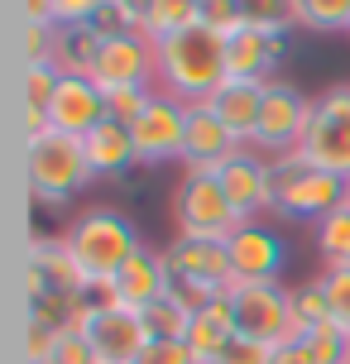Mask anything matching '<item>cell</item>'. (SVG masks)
I'll return each instance as SVG.
<instances>
[{
	"mask_svg": "<svg viewBox=\"0 0 350 364\" xmlns=\"http://www.w3.org/2000/svg\"><path fill=\"white\" fill-rule=\"evenodd\" d=\"M226 38L211 34L206 24H187L178 34L159 38V77L154 87L183 101V106H202L216 96V87L226 82Z\"/></svg>",
	"mask_w": 350,
	"mask_h": 364,
	"instance_id": "cell-1",
	"label": "cell"
},
{
	"mask_svg": "<svg viewBox=\"0 0 350 364\" xmlns=\"http://www.w3.org/2000/svg\"><path fill=\"white\" fill-rule=\"evenodd\" d=\"M63 240H68L73 259L82 264L87 283H111L115 273L144 250L134 220H129L125 211H115V206H92V211H82V216L68 225Z\"/></svg>",
	"mask_w": 350,
	"mask_h": 364,
	"instance_id": "cell-2",
	"label": "cell"
},
{
	"mask_svg": "<svg viewBox=\"0 0 350 364\" xmlns=\"http://www.w3.org/2000/svg\"><path fill=\"white\" fill-rule=\"evenodd\" d=\"M24 173H29V192L43 206H63L68 197H77L87 182L96 178L92 164H87V149L77 134H63V129H38V134H24Z\"/></svg>",
	"mask_w": 350,
	"mask_h": 364,
	"instance_id": "cell-3",
	"label": "cell"
},
{
	"mask_svg": "<svg viewBox=\"0 0 350 364\" xmlns=\"http://www.w3.org/2000/svg\"><path fill=\"white\" fill-rule=\"evenodd\" d=\"M269 182H274V216L293 220V225H317L327 220L336 206H346V178L312 168L302 154H283L269 159Z\"/></svg>",
	"mask_w": 350,
	"mask_h": 364,
	"instance_id": "cell-4",
	"label": "cell"
},
{
	"mask_svg": "<svg viewBox=\"0 0 350 364\" xmlns=\"http://www.w3.org/2000/svg\"><path fill=\"white\" fill-rule=\"evenodd\" d=\"M164 264L173 288L183 292L192 307H206L211 297L235 288V264L226 240H202V235H173L164 245Z\"/></svg>",
	"mask_w": 350,
	"mask_h": 364,
	"instance_id": "cell-5",
	"label": "cell"
},
{
	"mask_svg": "<svg viewBox=\"0 0 350 364\" xmlns=\"http://www.w3.org/2000/svg\"><path fill=\"white\" fill-rule=\"evenodd\" d=\"M230 297V321H235L240 341H255V346H288L297 336L293 326V288L278 283H235L226 292Z\"/></svg>",
	"mask_w": 350,
	"mask_h": 364,
	"instance_id": "cell-6",
	"label": "cell"
},
{
	"mask_svg": "<svg viewBox=\"0 0 350 364\" xmlns=\"http://www.w3.org/2000/svg\"><path fill=\"white\" fill-rule=\"evenodd\" d=\"M297 154L312 168L350 182V82H332L312 96V120Z\"/></svg>",
	"mask_w": 350,
	"mask_h": 364,
	"instance_id": "cell-7",
	"label": "cell"
},
{
	"mask_svg": "<svg viewBox=\"0 0 350 364\" xmlns=\"http://www.w3.org/2000/svg\"><path fill=\"white\" fill-rule=\"evenodd\" d=\"M307 120H312V96H302L293 82H269L264 91V106H259V125L250 149L264 154V159H283V154H297L302 149V134H307Z\"/></svg>",
	"mask_w": 350,
	"mask_h": 364,
	"instance_id": "cell-8",
	"label": "cell"
},
{
	"mask_svg": "<svg viewBox=\"0 0 350 364\" xmlns=\"http://www.w3.org/2000/svg\"><path fill=\"white\" fill-rule=\"evenodd\" d=\"M173 225L178 235H202V240H230L240 220L226 201L216 173H183L173 187Z\"/></svg>",
	"mask_w": 350,
	"mask_h": 364,
	"instance_id": "cell-9",
	"label": "cell"
},
{
	"mask_svg": "<svg viewBox=\"0 0 350 364\" xmlns=\"http://www.w3.org/2000/svg\"><path fill=\"white\" fill-rule=\"evenodd\" d=\"M230 264H235V283H278L288 269V235L274 220H240L230 230Z\"/></svg>",
	"mask_w": 350,
	"mask_h": 364,
	"instance_id": "cell-10",
	"label": "cell"
},
{
	"mask_svg": "<svg viewBox=\"0 0 350 364\" xmlns=\"http://www.w3.org/2000/svg\"><path fill=\"white\" fill-rule=\"evenodd\" d=\"M129 139H134V154L144 168H159L168 159L183 164V144H187V106L173 101L154 87V101L144 106V115L129 125Z\"/></svg>",
	"mask_w": 350,
	"mask_h": 364,
	"instance_id": "cell-11",
	"label": "cell"
},
{
	"mask_svg": "<svg viewBox=\"0 0 350 364\" xmlns=\"http://www.w3.org/2000/svg\"><path fill=\"white\" fill-rule=\"evenodd\" d=\"M159 77V43L139 29L129 34H115L101 43V58L92 68V82L101 91H115V87H154Z\"/></svg>",
	"mask_w": 350,
	"mask_h": 364,
	"instance_id": "cell-12",
	"label": "cell"
},
{
	"mask_svg": "<svg viewBox=\"0 0 350 364\" xmlns=\"http://www.w3.org/2000/svg\"><path fill=\"white\" fill-rule=\"evenodd\" d=\"M216 182H221L226 201L235 220H264L274 216V182H269V159L255 154V149H235L221 168H216Z\"/></svg>",
	"mask_w": 350,
	"mask_h": 364,
	"instance_id": "cell-13",
	"label": "cell"
},
{
	"mask_svg": "<svg viewBox=\"0 0 350 364\" xmlns=\"http://www.w3.org/2000/svg\"><path fill=\"white\" fill-rule=\"evenodd\" d=\"M77 331L87 336V346L96 350L101 364H134L149 346L144 311L120 307V302H115V307H101V311H87V321Z\"/></svg>",
	"mask_w": 350,
	"mask_h": 364,
	"instance_id": "cell-14",
	"label": "cell"
},
{
	"mask_svg": "<svg viewBox=\"0 0 350 364\" xmlns=\"http://www.w3.org/2000/svg\"><path fill=\"white\" fill-rule=\"evenodd\" d=\"M283 58H288V34H269V29L245 24L226 38V73L240 82H274Z\"/></svg>",
	"mask_w": 350,
	"mask_h": 364,
	"instance_id": "cell-15",
	"label": "cell"
},
{
	"mask_svg": "<svg viewBox=\"0 0 350 364\" xmlns=\"http://www.w3.org/2000/svg\"><path fill=\"white\" fill-rule=\"evenodd\" d=\"M24 292L34 302L38 292H87V273L73 259L68 240H29V269H24Z\"/></svg>",
	"mask_w": 350,
	"mask_h": 364,
	"instance_id": "cell-16",
	"label": "cell"
},
{
	"mask_svg": "<svg viewBox=\"0 0 350 364\" xmlns=\"http://www.w3.org/2000/svg\"><path fill=\"white\" fill-rule=\"evenodd\" d=\"M43 115H48V125H53V129L87 139V134L106 120V91L96 87L92 77H63V87H58V96L48 101Z\"/></svg>",
	"mask_w": 350,
	"mask_h": 364,
	"instance_id": "cell-17",
	"label": "cell"
},
{
	"mask_svg": "<svg viewBox=\"0 0 350 364\" xmlns=\"http://www.w3.org/2000/svg\"><path fill=\"white\" fill-rule=\"evenodd\" d=\"M235 134L211 115V106H187V144H183V173H216L235 154Z\"/></svg>",
	"mask_w": 350,
	"mask_h": 364,
	"instance_id": "cell-18",
	"label": "cell"
},
{
	"mask_svg": "<svg viewBox=\"0 0 350 364\" xmlns=\"http://www.w3.org/2000/svg\"><path fill=\"white\" fill-rule=\"evenodd\" d=\"M168 292H173V278H168L164 250H149V245H144L125 269L115 273V297H120V307L149 311L159 297H168Z\"/></svg>",
	"mask_w": 350,
	"mask_h": 364,
	"instance_id": "cell-19",
	"label": "cell"
},
{
	"mask_svg": "<svg viewBox=\"0 0 350 364\" xmlns=\"http://www.w3.org/2000/svg\"><path fill=\"white\" fill-rule=\"evenodd\" d=\"M264 91H269V82H240V77H226L221 87H216V96L206 101V106H211V115H216V120L235 134L240 149H250V139H255Z\"/></svg>",
	"mask_w": 350,
	"mask_h": 364,
	"instance_id": "cell-20",
	"label": "cell"
},
{
	"mask_svg": "<svg viewBox=\"0 0 350 364\" xmlns=\"http://www.w3.org/2000/svg\"><path fill=\"white\" fill-rule=\"evenodd\" d=\"M82 149H87V164H92L96 178L120 182L129 168H139V154H134L129 125H120V120H101V125L82 139Z\"/></svg>",
	"mask_w": 350,
	"mask_h": 364,
	"instance_id": "cell-21",
	"label": "cell"
},
{
	"mask_svg": "<svg viewBox=\"0 0 350 364\" xmlns=\"http://www.w3.org/2000/svg\"><path fill=\"white\" fill-rule=\"evenodd\" d=\"M235 341V321H230V297H211L206 307H197L192 316V331H187V350L197 364H216Z\"/></svg>",
	"mask_w": 350,
	"mask_h": 364,
	"instance_id": "cell-22",
	"label": "cell"
},
{
	"mask_svg": "<svg viewBox=\"0 0 350 364\" xmlns=\"http://www.w3.org/2000/svg\"><path fill=\"white\" fill-rule=\"evenodd\" d=\"M106 34L96 24H58L53 29V68L63 77H92Z\"/></svg>",
	"mask_w": 350,
	"mask_h": 364,
	"instance_id": "cell-23",
	"label": "cell"
},
{
	"mask_svg": "<svg viewBox=\"0 0 350 364\" xmlns=\"http://www.w3.org/2000/svg\"><path fill=\"white\" fill-rule=\"evenodd\" d=\"M192 316H197V307L173 288L168 297H159V302L144 311V331H149V341H187Z\"/></svg>",
	"mask_w": 350,
	"mask_h": 364,
	"instance_id": "cell-24",
	"label": "cell"
},
{
	"mask_svg": "<svg viewBox=\"0 0 350 364\" xmlns=\"http://www.w3.org/2000/svg\"><path fill=\"white\" fill-rule=\"evenodd\" d=\"M317 255L327 269H350V206H336L327 220H317Z\"/></svg>",
	"mask_w": 350,
	"mask_h": 364,
	"instance_id": "cell-25",
	"label": "cell"
},
{
	"mask_svg": "<svg viewBox=\"0 0 350 364\" xmlns=\"http://www.w3.org/2000/svg\"><path fill=\"white\" fill-rule=\"evenodd\" d=\"M293 326H297V336L302 331H317V326H332V302H327L322 278L293 283Z\"/></svg>",
	"mask_w": 350,
	"mask_h": 364,
	"instance_id": "cell-26",
	"label": "cell"
},
{
	"mask_svg": "<svg viewBox=\"0 0 350 364\" xmlns=\"http://www.w3.org/2000/svg\"><path fill=\"white\" fill-rule=\"evenodd\" d=\"M297 29L350 34V0H297Z\"/></svg>",
	"mask_w": 350,
	"mask_h": 364,
	"instance_id": "cell-27",
	"label": "cell"
},
{
	"mask_svg": "<svg viewBox=\"0 0 350 364\" xmlns=\"http://www.w3.org/2000/svg\"><path fill=\"white\" fill-rule=\"evenodd\" d=\"M297 346L307 350V360L312 364H350V336L341 326H317V331H302V336H293Z\"/></svg>",
	"mask_w": 350,
	"mask_h": 364,
	"instance_id": "cell-28",
	"label": "cell"
},
{
	"mask_svg": "<svg viewBox=\"0 0 350 364\" xmlns=\"http://www.w3.org/2000/svg\"><path fill=\"white\" fill-rule=\"evenodd\" d=\"M245 24L269 29V34H293L297 29V0H240Z\"/></svg>",
	"mask_w": 350,
	"mask_h": 364,
	"instance_id": "cell-29",
	"label": "cell"
},
{
	"mask_svg": "<svg viewBox=\"0 0 350 364\" xmlns=\"http://www.w3.org/2000/svg\"><path fill=\"white\" fill-rule=\"evenodd\" d=\"M187 24H197V0H154L144 34L159 43V38L178 34V29H187Z\"/></svg>",
	"mask_w": 350,
	"mask_h": 364,
	"instance_id": "cell-30",
	"label": "cell"
},
{
	"mask_svg": "<svg viewBox=\"0 0 350 364\" xmlns=\"http://www.w3.org/2000/svg\"><path fill=\"white\" fill-rule=\"evenodd\" d=\"M58 87H63V73H58L53 63H24V106L48 110Z\"/></svg>",
	"mask_w": 350,
	"mask_h": 364,
	"instance_id": "cell-31",
	"label": "cell"
},
{
	"mask_svg": "<svg viewBox=\"0 0 350 364\" xmlns=\"http://www.w3.org/2000/svg\"><path fill=\"white\" fill-rule=\"evenodd\" d=\"M197 24L230 38L235 29H245V10H240V0H197Z\"/></svg>",
	"mask_w": 350,
	"mask_h": 364,
	"instance_id": "cell-32",
	"label": "cell"
},
{
	"mask_svg": "<svg viewBox=\"0 0 350 364\" xmlns=\"http://www.w3.org/2000/svg\"><path fill=\"white\" fill-rule=\"evenodd\" d=\"M149 101H154V87H115V91H106V120L134 125Z\"/></svg>",
	"mask_w": 350,
	"mask_h": 364,
	"instance_id": "cell-33",
	"label": "cell"
},
{
	"mask_svg": "<svg viewBox=\"0 0 350 364\" xmlns=\"http://www.w3.org/2000/svg\"><path fill=\"white\" fill-rule=\"evenodd\" d=\"M322 288H327V302H332V321L350 336V269H322Z\"/></svg>",
	"mask_w": 350,
	"mask_h": 364,
	"instance_id": "cell-34",
	"label": "cell"
},
{
	"mask_svg": "<svg viewBox=\"0 0 350 364\" xmlns=\"http://www.w3.org/2000/svg\"><path fill=\"white\" fill-rule=\"evenodd\" d=\"M58 336L53 326H38V321H29V331H24V360L29 364H48L53 360V350H58Z\"/></svg>",
	"mask_w": 350,
	"mask_h": 364,
	"instance_id": "cell-35",
	"label": "cell"
},
{
	"mask_svg": "<svg viewBox=\"0 0 350 364\" xmlns=\"http://www.w3.org/2000/svg\"><path fill=\"white\" fill-rule=\"evenodd\" d=\"M134 364H197V360H192L187 341H149L144 355H139Z\"/></svg>",
	"mask_w": 350,
	"mask_h": 364,
	"instance_id": "cell-36",
	"label": "cell"
},
{
	"mask_svg": "<svg viewBox=\"0 0 350 364\" xmlns=\"http://www.w3.org/2000/svg\"><path fill=\"white\" fill-rule=\"evenodd\" d=\"M48 364H101V360H96V350L87 346L82 331H68V336L58 341V350H53V360H48Z\"/></svg>",
	"mask_w": 350,
	"mask_h": 364,
	"instance_id": "cell-37",
	"label": "cell"
},
{
	"mask_svg": "<svg viewBox=\"0 0 350 364\" xmlns=\"http://www.w3.org/2000/svg\"><path fill=\"white\" fill-rule=\"evenodd\" d=\"M216 364H274V350L269 346H255V341H230V350H226Z\"/></svg>",
	"mask_w": 350,
	"mask_h": 364,
	"instance_id": "cell-38",
	"label": "cell"
},
{
	"mask_svg": "<svg viewBox=\"0 0 350 364\" xmlns=\"http://www.w3.org/2000/svg\"><path fill=\"white\" fill-rule=\"evenodd\" d=\"M111 10L120 19H125V29H139L144 34V24H149V10H154V0H111Z\"/></svg>",
	"mask_w": 350,
	"mask_h": 364,
	"instance_id": "cell-39",
	"label": "cell"
},
{
	"mask_svg": "<svg viewBox=\"0 0 350 364\" xmlns=\"http://www.w3.org/2000/svg\"><path fill=\"white\" fill-rule=\"evenodd\" d=\"M24 19L38 29H58V0H24Z\"/></svg>",
	"mask_w": 350,
	"mask_h": 364,
	"instance_id": "cell-40",
	"label": "cell"
},
{
	"mask_svg": "<svg viewBox=\"0 0 350 364\" xmlns=\"http://www.w3.org/2000/svg\"><path fill=\"white\" fill-rule=\"evenodd\" d=\"M274 364H312V360H307V350L297 346V341H288V346L274 350Z\"/></svg>",
	"mask_w": 350,
	"mask_h": 364,
	"instance_id": "cell-41",
	"label": "cell"
},
{
	"mask_svg": "<svg viewBox=\"0 0 350 364\" xmlns=\"http://www.w3.org/2000/svg\"><path fill=\"white\" fill-rule=\"evenodd\" d=\"M346 206H350V187H346Z\"/></svg>",
	"mask_w": 350,
	"mask_h": 364,
	"instance_id": "cell-42",
	"label": "cell"
}]
</instances>
